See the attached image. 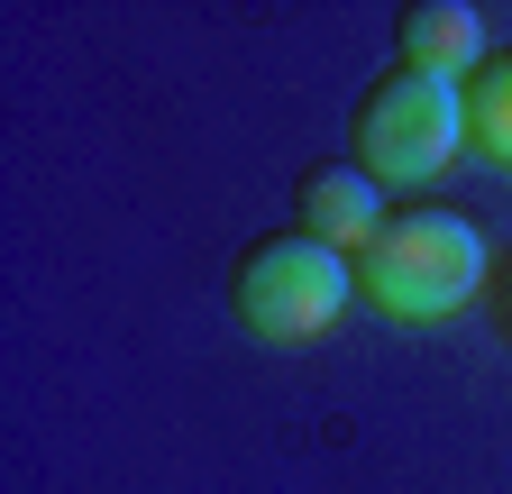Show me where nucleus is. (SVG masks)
<instances>
[{
	"label": "nucleus",
	"instance_id": "f03ea898",
	"mask_svg": "<svg viewBox=\"0 0 512 494\" xmlns=\"http://www.w3.org/2000/svg\"><path fill=\"white\" fill-rule=\"evenodd\" d=\"M467 147H476L467 92L439 83V74H412V65H403L394 83H375L366 110H357V165H366L375 183H439Z\"/></svg>",
	"mask_w": 512,
	"mask_h": 494
},
{
	"label": "nucleus",
	"instance_id": "423d86ee",
	"mask_svg": "<svg viewBox=\"0 0 512 494\" xmlns=\"http://www.w3.org/2000/svg\"><path fill=\"white\" fill-rule=\"evenodd\" d=\"M467 129H476V156L512 165V55H494V65L476 74V92H467Z\"/></svg>",
	"mask_w": 512,
	"mask_h": 494
},
{
	"label": "nucleus",
	"instance_id": "20e7f679",
	"mask_svg": "<svg viewBox=\"0 0 512 494\" xmlns=\"http://www.w3.org/2000/svg\"><path fill=\"white\" fill-rule=\"evenodd\" d=\"M384 229H394V220H384V183L366 165H330V174L302 183V238L339 247V257H366Z\"/></svg>",
	"mask_w": 512,
	"mask_h": 494
},
{
	"label": "nucleus",
	"instance_id": "f257e3e1",
	"mask_svg": "<svg viewBox=\"0 0 512 494\" xmlns=\"http://www.w3.org/2000/svg\"><path fill=\"white\" fill-rule=\"evenodd\" d=\"M476 284H485V229L458 220V211H403L357 257V293L375 302L384 321H403V330L467 312Z\"/></svg>",
	"mask_w": 512,
	"mask_h": 494
},
{
	"label": "nucleus",
	"instance_id": "39448f33",
	"mask_svg": "<svg viewBox=\"0 0 512 494\" xmlns=\"http://www.w3.org/2000/svg\"><path fill=\"white\" fill-rule=\"evenodd\" d=\"M403 55H412V74L458 83L467 65H485V10H467V0H421L403 19Z\"/></svg>",
	"mask_w": 512,
	"mask_h": 494
},
{
	"label": "nucleus",
	"instance_id": "7ed1b4c3",
	"mask_svg": "<svg viewBox=\"0 0 512 494\" xmlns=\"http://www.w3.org/2000/svg\"><path fill=\"white\" fill-rule=\"evenodd\" d=\"M348 302H357V266L339 257V247H320V238H266L247 257L238 275V321L256 339H275V348H311V339H330L348 321Z\"/></svg>",
	"mask_w": 512,
	"mask_h": 494
}]
</instances>
